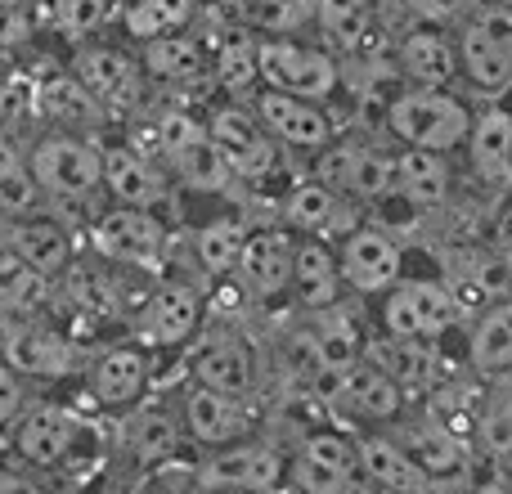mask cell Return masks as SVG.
Returning <instances> with one entry per match:
<instances>
[{"instance_id":"1","label":"cell","mask_w":512,"mask_h":494,"mask_svg":"<svg viewBox=\"0 0 512 494\" xmlns=\"http://www.w3.org/2000/svg\"><path fill=\"white\" fill-rule=\"evenodd\" d=\"M387 126L405 149H423V153H450L468 140L472 117L445 90H414V95L391 99L387 108Z\"/></svg>"},{"instance_id":"2","label":"cell","mask_w":512,"mask_h":494,"mask_svg":"<svg viewBox=\"0 0 512 494\" xmlns=\"http://www.w3.org/2000/svg\"><path fill=\"white\" fill-rule=\"evenodd\" d=\"M256 68H261L265 90H279V95H297V99H328L342 81L337 72V59L315 45L288 41V36H265L256 41Z\"/></svg>"},{"instance_id":"3","label":"cell","mask_w":512,"mask_h":494,"mask_svg":"<svg viewBox=\"0 0 512 494\" xmlns=\"http://www.w3.org/2000/svg\"><path fill=\"white\" fill-rule=\"evenodd\" d=\"M189 378L221 396L252 400L261 391V351L239 328H212L189 360Z\"/></svg>"},{"instance_id":"4","label":"cell","mask_w":512,"mask_h":494,"mask_svg":"<svg viewBox=\"0 0 512 494\" xmlns=\"http://www.w3.org/2000/svg\"><path fill=\"white\" fill-rule=\"evenodd\" d=\"M41 194L54 198H90L104 185V149L81 135H45L27 158Z\"/></svg>"},{"instance_id":"5","label":"cell","mask_w":512,"mask_h":494,"mask_svg":"<svg viewBox=\"0 0 512 494\" xmlns=\"http://www.w3.org/2000/svg\"><path fill=\"white\" fill-rule=\"evenodd\" d=\"M463 315V306L454 301V292L436 279H405L391 288L387 306H382V324L391 337L405 342H432L445 328H454V319Z\"/></svg>"},{"instance_id":"6","label":"cell","mask_w":512,"mask_h":494,"mask_svg":"<svg viewBox=\"0 0 512 494\" xmlns=\"http://www.w3.org/2000/svg\"><path fill=\"white\" fill-rule=\"evenodd\" d=\"M459 63L472 86L481 90H508L512 86V5L477 9L459 41Z\"/></svg>"},{"instance_id":"7","label":"cell","mask_w":512,"mask_h":494,"mask_svg":"<svg viewBox=\"0 0 512 494\" xmlns=\"http://www.w3.org/2000/svg\"><path fill=\"white\" fill-rule=\"evenodd\" d=\"M72 77L81 81V86L90 90V99H95L104 113H126V108H135L144 99V63L131 59L126 50H117V45H104V41H90L77 50V59H72Z\"/></svg>"},{"instance_id":"8","label":"cell","mask_w":512,"mask_h":494,"mask_svg":"<svg viewBox=\"0 0 512 494\" xmlns=\"http://www.w3.org/2000/svg\"><path fill=\"white\" fill-rule=\"evenodd\" d=\"M207 135H212L216 153L225 158V167L234 171V180H261L274 171V135L261 126V117L243 104H221L207 117Z\"/></svg>"},{"instance_id":"9","label":"cell","mask_w":512,"mask_h":494,"mask_svg":"<svg viewBox=\"0 0 512 494\" xmlns=\"http://www.w3.org/2000/svg\"><path fill=\"white\" fill-rule=\"evenodd\" d=\"M360 477V445L337 432H310L288 463V481L297 494H351Z\"/></svg>"},{"instance_id":"10","label":"cell","mask_w":512,"mask_h":494,"mask_svg":"<svg viewBox=\"0 0 512 494\" xmlns=\"http://www.w3.org/2000/svg\"><path fill=\"white\" fill-rule=\"evenodd\" d=\"M288 477V463L274 445L261 441H239L216 450L212 459L198 468V486L216 494H270Z\"/></svg>"},{"instance_id":"11","label":"cell","mask_w":512,"mask_h":494,"mask_svg":"<svg viewBox=\"0 0 512 494\" xmlns=\"http://www.w3.org/2000/svg\"><path fill=\"white\" fill-rule=\"evenodd\" d=\"M162 153H167V167L176 171V180H185L198 194H225L234 185V171L225 167V158L216 153L207 126L189 122V117H171L167 131H162Z\"/></svg>"},{"instance_id":"12","label":"cell","mask_w":512,"mask_h":494,"mask_svg":"<svg viewBox=\"0 0 512 494\" xmlns=\"http://www.w3.org/2000/svg\"><path fill=\"white\" fill-rule=\"evenodd\" d=\"M180 427L189 441L207 445V450H225V445H239L252 436V405L189 382L180 396Z\"/></svg>"},{"instance_id":"13","label":"cell","mask_w":512,"mask_h":494,"mask_svg":"<svg viewBox=\"0 0 512 494\" xmlns=\"http://www.w3.org/2000/svg\"><path fill=\"white\" fill-rule=\"evenodd\" d=\"M95 252L108 256V261H122V265H153L167 247V230L153 212L144 207H113V212L95 216Z\"/></svg>"},{"instance_id":"14","label":"cell","mask_w":512,"mask_h":494,"mask_svg":"<svg viewBox=\"0 0 512 494\" xmlns=\"http://www.w3.org/2000/svg\"><path fill=\"white\" fill-rule=\"evenodd\" d=\"M328 409L346 418H360V423H391V418L405 409V391L378 369V364L360 360L355 369L337 373L328 382Z\"/></svg>"},{"instance_id":"15","label":"cell","mask_w":512,"mask_h":494,"mask_svg":"<svg viewBox=\"0 0 512 494\" xmlns=\"http://www.w3.org/2000/svg\"><path fill=\"white\" fill-rule=\"evenodd\" d=\"M198 319H203V292L189 279H162L144 301L135 328L149 346H180L194 337Z\"/></svg>"},{"instance_id":"16","label":"cell","mask_w":512,"mask_h":494,"mask_svg":"<svg viewBox=\"0 0 512 494\" xmlns=\"http://www.w3.org/2000/svg\"><path fill=\"white\" fill-rule=\"evenodd\" d=\"M292 261H297V239L288 230H252L234 274L248 297L270 301L292 288Z\"/></svg>"},{"instance_id":"17","label":"cell","mask_w":512,"mask_h":494,"mask_svg":"<svg viewBox=\"0 0 512 494\" xmlns=\"http://www.w3.org/2000/svg\"><path fill=\"white\" fill-rule=\"evenodd\" d=\"M337 265H342V283H351L355 292H387L400 283V247L387 230L373 225L346 230Z\"/></svg>"},{"instance_id":"18","label":"cell","mask_w":512,"mask_h":494,"mask_svg":"<svg viewBox=\"0 0 512 494\" xmlns=\"http://www.w3.org/2000/svg\"><path fill=\"white\" fill-rule=\"evenodd\" d=\"M86 382H90V400H95L99 409H131V405H140V396L149 391L153 360H149V351L135 342L113 346V351H104L90 364Z\"/></svg>"},{"instance_id":"19","label":"cell","mask_w":512,"mask_h":494,"mask_svg":"<svg viewBox=\"0 0 512 494\" xmlns=\"http://www.w3.org/2000/svg\"><path fill=\"white\" fill-rule=\"evenodd\" d=\"M261 126L274 135V144H292V149H324L333 140V122L319 104L297 95H279V90H261L252 104Z\"/></svg>"},{"instance_id":"20","label":"cell","mask_w":512,"mask_h":494,"mask_svg":"<svg viewBox=\"0 0 512 494\" xmlns=\"http://www.w3.org/2000/svg\"><path fill=\"white\" fill-rule=\"evenodd\" d=\"M319 176L333 194H346V198H382L396 189V158L387 153H373V149H333L324 153L319 162Z\"/></svg>"},{"instance_id":"21","label":"cell","mask_w":512,"mask_h":494,"mask_svg":"<svg viewBox=\"0 0 512 494\" xmlns=\"http://www.w3.org/2000/svg\"><path fill=\"white\" fill-rule=\"evenodd\" d=\"M5 369H14L18 378H63L77 369V351L63 333L45 324H18L5 337Z\"/></svg>"},{"instance_id":"22","label":"cell","mask_w":512,"mask_h":494,"mask_svg":"<svg viewBox=\"0 0 512 494\" xmlns=\"http://www.w3.org/2000/svg\"><path fill=\"white\" fill-rule=\"evenodd\" d=\"M104 185L122 207H144V212L167 203L171 194L162 167H153L144 153L126 149V144H108L104 149Z\"/></svg>"},{"instance_id":"23","label":"cell","mask_w":512,"mask_h":494,"mask_svg":"<svg viewBox=\"0 0 512 494\" xmlns=\"http://www.w3.org/2000/svg\"><path fill=\"white\" fill-rule=\"evenodd\" d=\"M14 445L23 454V463H32V468H59L77 445V418L59 405H36L18 418Z\"/></svg>"},{"instance_id":"24","label":"cell","mask_w":512,"mask_h":494,"mask_svg":"<svg viewBox=\"0 0 512 494\" xmlns=\"http://www.w3.org/2000/svg\"><path fill=\"white\" fill-rule=\"evenodd\" d=\"M0 243H5L18 261L32 265L36 274H45V279H54V274H63L72 265V234L63 230L59 221H45V216L5 221Z\"/></svg>"},{"instance_id":"25","label":"cell","mask_w":512,"mask_h":494,"mask_svg":"<svg viewBox=\"0 0 512 494\" xmlns=\"http://www.w3.org/2000/svg\"><path fill=\"white\" fill-rule=\"evenodd\" d=\"M369 364H378L400 391H441L450 364L432 351L427 342H405V337H387V342L369 346Z\"/></svg>"},{"instance_id":"26","label":"cell","mask_w":512,"mask_h":494,"mask_svg":"<svg viewBox=\"0 0 512 494\" xmlns=\"http://www.w3.org/2000/svg\"><path fill=\"white\" fill-rule=\"evenodd\" d=\"M144 72L162 86H198V81H212V54L203 50V41L189 32L162 36V41L144 45Z\"/></svg>"},{"instance_id":"27","label":"cell","mask_w":512,"mask_h":494,"mask_svg":"<svg viewBox=\"0 0 512 494\" xmlns=\"http://www.w3.org/2000/svg\"><path fill=\"white\" fill-rule=\"evenodd\" d=\"M400 68H405V77H414L423 90H441V86H450L463 68L459 45H454L445 32H436V27L409 32L405 41H400Z\"/></svg>"},{"instance_id":"28","label":"cell","mask_w":512,"mask_h":494,"mask_svg":"<svg viewBox=\"0 0 512 494\" xmlns=\"http://www.w3.org/2000/svg\"><path fill=\"white\" fill-rule=\"evenodd\" d=\"M360 472L387 494H427L432 490V477H427L391 436H369V441H360Z\"/></svg>"},{"instance_id":"29","label":"cell","mask_w":512,"mask_h":494,"mask_svg":"<svg viewBox=\"0 0 512 494\" xmlns=\"http://www.w3.org/2000/svg\"><path fill=\"white\" fill-rule=\"evenodd\" d=\"M337 288H342V265H337L333 247L324 239H301L297 261H292V292H297V301L310 310H328L337 301Z\"/></svg>"},{"instance_id":"30","label":"cell","mask_w":512,"mask_h":494,"mask_svg":"<svg viewBox=\"0 0 512 494\" xmlns=\"http://www.w3.org/2000/svg\"><path fill=\"white\" fill-rule=\"evenodd\" d=\"M391 441H396L432 481L436 477H454V472L463 468V441L454 432H445L436 418H418V423H409L405 432L391 436Z\"/></svg>"},{"instance_id":"31","label":"cell","mask_w":512,"mask_h":494,"mask_svg":"<svg viewBox=\"0 0 512 494\" xmlns=\"http://www.w3.org/2000/svg\"><path fill=\"white\" fill-rule=\"evenodd\" d=\"M468 149H472V171L490 185H504L512 180V117L490 108L472 122L468 131Z\"/></svg>"},{"instance_id":"32","label":"cell","mask_w":512,"mask_h":494,"mask_svg":"<svg viewBox=\"0 0 512 494\" xmlns=\"http://www.w3.org/2000/svg\"><path fill=\"white\" fill-rule=\"evenodd\" d=\"M396 189L405 203L414 207H441L450 194V167L445 153H423V149H405L396 158Z\"/></svg>"},{"instance_id":"33","label":"cell","mask_w":512,"mask_h":494,"mask_svg":"<svg viewBox=\"0 0 512 494\" xmlns=\"http://www.w3.org/2000/svg\"><path fill=\"white\" fill-rule=\"evenodd\" d=\"M283 221H288V230H297V234L324 239L328 230H337V225L346 221L342 194H333V189H328L324 180L297 185V189L288 194V203H283Z\"/></svg>"},{"instance_id":"34","label":"cell","mask_w":512,"mask_h":494,"mask_svg":"<svg viewBox=\"0 0 512 494\" xmlns=\"http://www.w3.org/2000/svg\"><path fill=\"white\" fill-rule=\"evenodd\" d=\"M41 113L59 126L63 135L81 131V126H99L104 122V108L90 99V90L77 77H50L41 86Z\"/></svg>"},{"instance_id":"35","label":"cell","mask_w":512,"mask_h":494,"mask_svg":"<svg viewBox=\"0 0 512 494\" xmlns=\"http://www.w3.org/2000/svg\"><path fill=\"white\" fill-rule=\"evenodd\" d=\"M122 23L140 45H153L194 23V0H126Z\"/></svg>"},{"instance_id":"36","label":"cell","mask_w":512,"mask_h":494,"mask_svg":"<svg viewBox=\"0 0 512 494\" xmlns=\"http://www.w3.org/2000/svg\"><path fill=\"white\" fill-rule=\"evenodd\" d=\"M212 81L225 86V90H248L252 81H261V68H256V41L248 36V27H230V32L216 36Z\"/></svg>"},{"instance_id":"37","label":"cell","mask_w":512,"mask_h":494,"mask_svg":"<svg viewBox=\"0 0 512 494\" xmlns=\"http://www.w3.org/2000/svg\"><path fill=\"white\" fill-rule=\"evenodd\" d=\"M472 364L481 373L512 369V301H499L481 315L477 333H472Z\"/></svg>"},{"instance_id":"38","label":"cell","mask_w":512,"mask_h":494,"mask_svg":"<svg viewBox=\"0 0 512 494\" xmlns=\"http://www.w3.org/2000/svg\"><path fill=\"white\" fill-rule=\"evenodd\" d=\"M36 203H41V189H36V180H32V167H27L23 153L0 135V212H5L9 221H23V216H36Z\"/></svg>"},{"instance_id":"39","label":"cell","mask_w":512,"mask_h":494,"mask_svg":"<svg viewBox=\"0 0 512 494\" xmlns=\"http://www.w3.org/2000/svg\"><path fill=\"white\" fill-rule=\"evenodd\" d=\"M180 432L185 427L167 414V409H144L126 423V454H135L140 463H158L167 454H176L180 445Z\"/></svg>"},{"instance_id":"40","label":"cell","mask_w":512,"mask_h":494,"mask_svg":"<svg viewBox=\"0 0 512 494\" xmlns=\"http://www.w3.org/2000/svg\"><path fill=\"white\" fill-rule=\"evenodd\" d=\"M477 441L490 454H512V373H504L499 382H490L481 391V409H477Z\"/></svg>"},{"instance_id":"41","label":"cell","mask_w":512,"mask_h":494,"mask_svg":"<svg viewBox=\"0 0 512 494\" xmlns=\"http://www.w3.org/2000/svg\"><path fill=\"white\" fill-rule=\"evenodd\" d=\"M50 297V279L36 274L27 261H18L5 243H0V306L5 310H36Z\"/></svg>"},{"instance_id":"42","label":"cell","mask_w":512,"mask_h":494,"mask_svg":"<svg viewBox=\"0 0 512 494\" xmlns=\"http://www.w3.org/2000/svg\"><path fill=\"white\" fill-rule=\"evenodd\" d=\"M243 243H248V230L239 221H212L194 234V256L207 274H230L243 256Z\"/></svg>"},{"instance_id":"43","label":"cell","mask_w":512,"mask_h":494,"mask_svg":"<svg viewBox=\"0 0 512 494\" xmlns=\"http://www.w3.org/2000/svg\"><path fill=\"white\" fill-rule=\"evenodd\" d=\"M117 14H122V0H54L50 5V18L63 36H95Z\"/></svg>"},{"instance_id":"44","label":"cell","mask_w":512,"mask_h":494,"mask_svg":"<svg viewBox=\"0 0 512 494\" xmlns=\"http://www.w3.org/2000/svg\"><path fill=\"white\" fill-rule=\"evenodd\" d=\"M315 14L328 36H337L342 45H355L373 18V0H315Z\"/></svg>"},{"instance_id":"45","label":"cell","mask_w":512,"mask_h":494,"mask_svg":"<svg viewBox=\"0 0 512 494\" xmlns=\"http://www.w3.org/2000/svg\"><path fill=\"white\" fill-rule=\"evenodd\" d=\"M72 301L90 315H113L122 306V292H117V279L113 274H99L95 265H77L72 270Z\"/></svg>"},{"instance_id":"46","label":"cell","mask_w":512,"mask_h":494,"mask_svg":"<svg viewBox=\"0 0 512 494\" xmlns=\"http://www.w3.org/2000/svg\"><path fill=\"white\" fill-rule=\"evenodd\" d=\"M400 5L414 18H423V23H450V18H459L468 9V0H400Z\"/></svg>"},{"instance_id":"47","label":"cell","mask_w":512,"mask_h":494,"mask_svg":"<svg viewBox=\"0 0 512 494\" xmlns=\"http://www.w3.org/2000/svg\"><path fill=\"white\" fill-rule=\"evenodd\" d=\"M18 409H23V378H18L14 369H5V364H0V427L14 423Z\"/></svg>"},{"instance_id":"48","label":"cell","mask_w":512,"mask_h":494,"mask_svg":"<svg viewBox=\"0 0 512 494\" xmlns=\"http://www.w3.org/2000/svg\"><path fill=\"white\" fill-rule=\"evenodd\" d=\"M0 494H50L36 477H27V472H9L0 468Z\"/></svg>"},{"instance_id":"49","label":"cell","mask_w":512,"mask_h":494,"mask_svg":"<svg viewBox=\"0 0 512 494\" xmlns=\"http://www.w3.org/2000/svg\"><path fill=\"white\" fill-rule=\"evenodd\" d=\"M504 270H508V288H512V256H508V265H504Z\"/></svg>"},{"instance_id":"50","label":"cell","mask_w":512,"mask_h":494,"mask_svg":"<svg viewBox=\"0 0 512 494\" xmlns=\"http://www.w3.org/2000/svg\"><path fill=\"white\" fill-rule=\"evenodd\" d=\"M18 5V0H0V9H14Z\"/></svg>"},{"instance_id":"51","label":"cell","mask_w":512,"mask_h":494,"mask_svg":"<svg viewBox=\"0 0 512 494\" xmlns=\"http://www.w3.org/2000/svg\"><path fill=\"white\" fill-rule=\"evenodd\" d=\"M495 5H512V0H495Z\"/></svg>"},{"instance_id":"52","label":"cell","mask_w":512,"mask_h":494,"mask_svg":"<svg viewBox=\"0 0 512 494\" xmlns=\"http://www.w3.org/2000/svg\"><path fill=\"white\" fill-rule=\"evenodd\" d=\"M486 494H499V490H486Z\"/></svg>"}]
</instances>
